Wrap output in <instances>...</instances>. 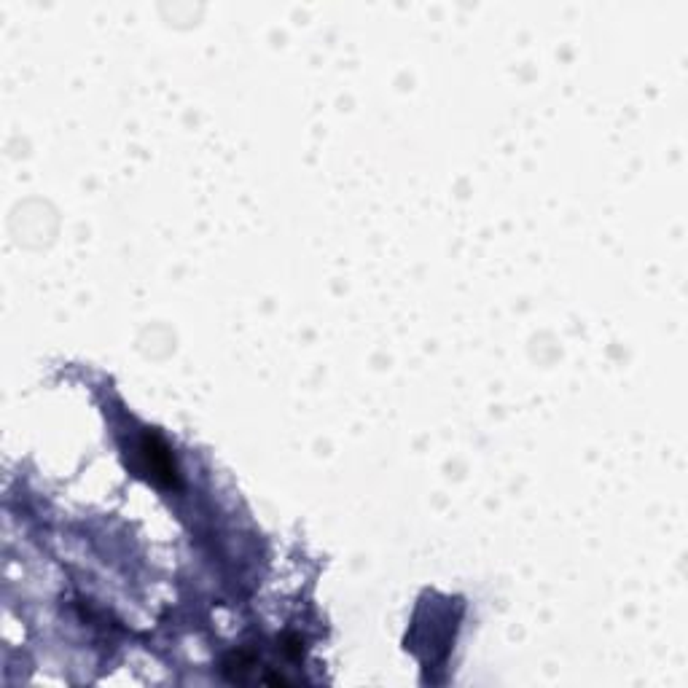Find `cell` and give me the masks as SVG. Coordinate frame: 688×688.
Returning <instances> with one entry per match:
<instances>
[{
	"label": "cell",
	"instance_id": "1",
	"mask_svg": "<svg viewBox=\"0 0 688 688\" xmlns=\"http://www.w3.org/2000/svg\"><path fill=\"white\" fill-rule=\"evenodd\" d=\"M140 455H143V463H146V471H151L148 476L162 484H175L178 479V471H175V463H172L170 449L164 447V441L159 436H151L146 433L143 441H140Z\"/></svg>",
	"mask_w": 688,
	"mask_h": 688
}]
</instances>
